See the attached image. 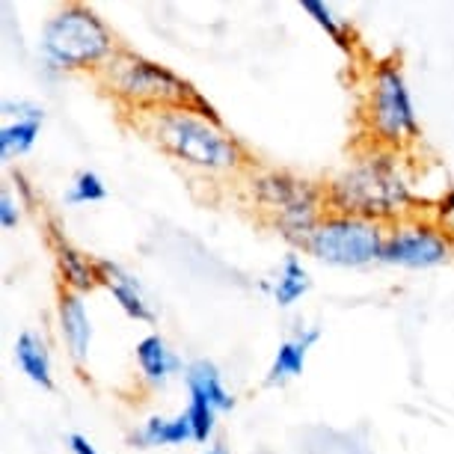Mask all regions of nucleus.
I'll list each match as a JSON object with an SVG mask.
<instances>
[{
  "mask_svg": "<svg viewBox=\"0 0 454 454\" xmlns=\"http://www.w3.org/2000/svg\"><path fill=\"white\" fill-rule=\"evenodd\" d=\"M42 131V119H15L0 128V155L6 160L27 155L36 145V137Z\"/></svg>",
  "mask_w": 454,
  "mask_h": 454,
  "instance_id": "a211bd4d",
  "label": "nucleus"
},
{
  "mask_svg": "<svg viewBox=\"0 0 454 454\" xmlns=\"http://www.w3.org/2000/svg\"><path fill=\"white\" fill-rule=\"evenodd\" d=\"M51 244H54L57 253V268L59 277H63L66 291H92L96 286H101L98 279V262H92L87 253H81L74 244H68L63 235H59L57 223H51Z\"/></svg>",
  "mask_w": 454,
  "mask_h": 454,
  "instance_id": "9d476101",
  "label": "nucleus"
},
{
  "mask_svg": "<svg viewBox=\"0 0 454 454\" xmlns=\"http://www.w3.org/2000/svg\"><path fill=\"white\" fill-rule=\"evenodd\" d=\"M143 128L176 160L202 173H232L244 160L241 145L223 131L220 122H211L187 107L143 114Z\"/></svg>",
  "mask_w": 454,
  "mask_h": 454,
  "instance_id": "f03ea898",
  "label": "nucleus"
},
{
  "mask_svg": "<svg viewBox=\"0 0 454 454\" xmlns=\"http://www.w3.org/2000/svg\"><path fill=\"white\" fill-rule=\"evenodd\" d=\"M19 220H21L19 202L12 200L10 191H4V193H0V226L12 229V226H19Z\"/></svg>",
  "mask_w": 454,
  "mask_h": 454,
  "instance_id": "4be33fe9",
  "label": "nucleus"
},
{
  "mask_svg": "<svg viewBox=\"0 0 454 454\" xmlns=\"http://www.w3.org/2000/svg\"><path fill=\"white\" fill-rule=\"evenodd\" d=\"M318 339H321L318 327H306V330H300L294 339L282 341V345L277 348V356H273V363H270V372H268V383H270V387H282V383H288L291 377L303 374V365H306V356H309V348Z\"/></svg>",
  "mask_w": 454,
  "mask_h": 454,
  "instance_id": "f8f14e48",
  "label": "nucleus"
},
{
  "mask_svg": "<svg viewBox=\"0 0 454 454\" xmlns=\"http://www.w3.org/2000/svg\"><path fill=\"white\" fill-rule=\"evenodd\" d=\"M193 440V425L187 413L176 416V419H164V416H152L140 431L131 434V442L140 445V449H158V445H182Z\"/></svg>",
  "mask_w": 454,
  "mask_h": 454,
  "instance_id": "2eb2a0df",
  "label": "nucleus"
},
{
  "mask_svg": "<svg viewBox=\"0 0 454 454\" xmlns=\"http://www.w3.org/2000/svg\"><path fill=\"white\" fill-rule=\"evenodd\" d=\"M42 51L51 66L81 72V68H101L119 48L114 33L96 12L72 4L48 19L42 30Z\"/></svg>",
  "mask_w": 454,
  "mask_h": 454,
  "instance_id": "39448f33",
  "label": "nucleus"
},
{
  "mask_svg": "<svg viewBox=\"0 0 454 454\" xmlns=\"http://www.w3.org/2000/svg\"><path fill=\"white\" fill-rule=\"evenodd\" d=\"M4 114L15 116V119H45V114H42L36 105H27V101H12V98L4 101Z\"/></svg>",
  "mask_w": 454,
  "mask_h": 454,
  "instance_id": "5701e85b",
  "label": "nucleus"
},
{
  "mask_svg": "<svg viewBox=\"0 0 454 454\" xmlns=\"http://www.w3.org/2000/svg\"><path fill=\"white\" fill-rule=\"evenodd\" d=\"M98 279L101 286H105L110 294L116 297V303L122 306V312L128 315V318L134 321H143V324H152L155 321V312H152L149 300H145L140 282H137V277H131L122 264L116 262H98Z\"/></svg>",
  "mask_w": 454,
  "mask_h": 454,
  "instance_id": "1a4fd4ad",
  "label": "nucleus"
},
{
  "mask_svg": "<svg viewBox=\"0 0 454 454\" xmlns=\"http://www.w3.org/2000/svg\"><path fill=\"white\" fill-rule=\"evenodd\" d=\"M383 241H387L383 223L327 211L309 241L303 244V250L336 268H363V264L380 262Z\"/></svg>",
  "mask_w": 454,
  "mask_h": 454,
  "instance_id": "0eeeda50",
  "label": "nucleus"
},
{
  "mask_svg": "<svg viewBox=\"0 0 454 454\" xmlns=\"http://www.w3.org/2000/svg\"><path fill=\"white\" fill-rule=\"evenodd\" d=\"M137 363H140L143 380L149 387H164L176 372H182V359L169 350V345L158 333L140 339V345H137Z\"/></svg>",
  "mask_w": 454,
  "mask_h": 454,
  "instance_id": "ddd939ff",
  "label": "nucleus"
},
{
  "mask_svg": "<svg viewBox=\"0 0 454 454\" xmlns=\"http://www.w3.org/2000/svg\"><path fill=\"white\" fill-rule=\"evenodd\" d=\"M451 253H454V241L440 223L401 220L387 232L380 262L392 264V268L427 270L445 264L451 259Z\"/></svg>",
  "mask_w": 454,
  "mask_h": 454,
  "instance_id": "6e6552de",
  "label": "nucleus"
},
{
  "mask_svg": "<svg viewBox=\"0 0 454 454\" xmlns=\"http://www.w3.org/2000/svg\"><path fill=\"white\" fill-rule=\"evenodd\" d=\"M184 413L193 425V442H208V436L214 434V427H217V410L205 398L191 395V404H187Z\"/></svg>",
  "mask_w": 454,
  "mask_h": 454,
  "instance_id": "aec40b11",
  "label": "nucleus"
},
{
  "mask_svg": "<svg viewBox=\"0 0 454 454\" xmlns=\"http://www.w3.org/2000/svg\"><path fill=\"white\" fill-rule=\"evenodd\" d=\"M98 78L110 96L128 107L140 110V114H155V110L173 107L191 110L196 98H200V92L184 78H178L176 72H169L167 66L122 48L98 68Z\"/></svg>",
  "mask_w": 454,
  "mask_h": 454,
  "instance_id": "7ed1b4c3",
  "label": "nucleus"
},
{
  "mask_svg": "<svg viewBox=\"0 0 454 454\" xmlns=\"http://www.w3.org/2000/svg\"><path fill=\"white\" fill-rule=\"evenodd\" d=\"M12 178H15V184H19V193L24 196V202H33V191H30V182H27V178H24L21 173H15Z\"/></svg>",
  "mask_w": 454,
  "mask_h": 454,
  "instance_id": "a878e982",
  "label": "nucleus"
},
{
  "mask_svg": "<svg viewBox=\"0 0 454 454\" xmlns=\"http://www.w3.org/2000/svg\"><path fill=\"white\" fill-rule=\"evenodd\" d=\"M368 128H372L374 145L398 152L401 145L413 143L419 137V119L413 96L395 63H380L372 74V92H368Z\"/></svg>",
  "mask_w": 454,
  "mask_h": 454,
  "instance_id": "423d86ee",
  "label": "nucleus"
},
{
  "mask_svg": "<svg viewBox=\"0 0 454 454\" xmlns=\"http://www.w3.org/2000/svg\"><path fill=\"white\" fill-rule=\"evenodd\" d=\"M309 288H312V279H309V270L303 268V262H300L294 253L286 255V262H282V268H279V277L273 279V286H270L273 300H277L282 309H288V306H294Z\"/></svg>",
  "mask_w": 454,
  "mask_h": 454,
  "instance_id": "f3484780",
  "label": "nucleus"
},
{
  "mask_svg": "<svg viewBox=\"0 0 454 454\" xmlns=\"http://www.w3.org/2000/svg\"><path fill=\"white\" fill-rule=\"evenodd\" d=\"M300 10L309 12V15H312V21L318 24L321 30H327L330 36L336 39L341 48H348V36H345V30H341L339 19H336V15H333V10H330L327 4H321V0H300Z\"/></svg>",
  "mask_w": 454,
  "mask_h": 454,
  "instance_id": "412c9836",
  "label": "nucleus"
},
{
  "mask_svg": "<svg viewBox=\"0 0 454 454\" xmlns=\"http://www.w3.org/2000/svg\"><path fill=\"white\" fill-rule=\"evenodd\" d=\"M250 193L255 205L273 220L282 238L303 247L315 232V226L324 220L327 196L312 182L282 169H264L250 178Z\"/></svg>",
  "mask_w": 454,
  "mask_h": 454,
  "instance_id": "20e7f679",
  "label": "nucleus"
},
{
  "mask_svg": "<svg viewBox=\"0 0 454 454\" xmlns=\"http://www.w3.org/2000/svg\"><path fill=\"white\" fill-rule=\"evenodd\" d=\"M68 449H72V454H98L96 445H92L83 434H68Z\"/></svg>",
  "mask_w": 454,
  "mask_h": 454,
  "instance_id": "b1692460",
  "label": "nucleus"
},
{
  "mask_svg": "<svg viewBox=\"0 0 454 454\" xmlns=\"http://www.w3.org/2000/svg\"><path fill=\"white\" fill-rule=\"evenodd\" d=\"M324 196H327V211L374 223H401L416 205L398 155L383 145H372L365 155H359L336 182L327 184Z\"/></svg>",
  "mask_w": 454,
  "mask_h": 454,
  "instance_id": "f257e3e1",
  "label": "nucleus"
},
{
  "mask_svg": "<svg viewBox=\"0 0 454 454\" xmlns=\"http://www.w3.org/2000/svg\"><path fill=\"white\" fill-rule=\"evenodd\" d=\"M205 454H229V451H226V445H214V449H208Z\"/></svg>",
  "mask_w": 454,
  "mask_h": 454,
  "instance_id": "bb28decb",
  "label": "nucleus"
},
{
  "mask_svg": "<svg viewBox=\"0 0 454 454\" xmlns=\"http://www.w3.org/2000/svg\"><path fill=\"white\" fill-rule=\"evenodd\" d=\"M454 217V191H445L440 196V202H436V223Z\"/></svg>",
  "mask_w": 454,
  "mask_h": 454,
  "instance_id": "393cba45",
  "label": "nucleus"
},
{
  "mask_svg": "<svg viewBox=\"0 0 454 454\" xmlns=\"http://www.w3.org/2000/svg\"><path fill=\"white\" fill-rule=\"evenodd\" d=\"M15 363H19V368L30 377L33 383H36V387H42V389L54 387L48 348L36 333H21L19 336V341H15Z\"/></svg>",
  "mask_w": 454,
  "mask_h": 454,
  "instance_id": "dca6fc26",
  "label": "nucleus"
},
{
  "mask_svg": "<svg viewBox=\"0 0 454 454\" xmlns=\"http://www.w3.org/2000/svg\"><path fill=\"white\" fill-rule=\"evenodd\" d=\"M184 380H187V392L205 398L214 410H217V413H226V410L235 407L232 392L223 387V377L217 372V365L208 363V359H200V363H193L191 368H187Z\"/></svg>",
  "mask_w": 454,
  "mask_h": 454,
  "instance_id": "4468645a",
  "label": "nucleus"
},
{
  "mask_svg": "<svg viewBox=\"0 0 454 454\" xmlns=\"http://www.w3.org/2000/svg\"><path fill=\"white\" fill-rule=\"evenodd\" d=\"M105 196H107V187L101 182V176L92 173V169H83V173L74 176V182L68 184L66 202L68 205H90V202H101Z\"/></svg>",
  "mask_w": 454,
  "mask_h": 454,
  "instance_id": "6ab92c4d",
  "label": "nucleus"
},
{
  "mask_svg": "<svg viewBox=\"0 0 454 454\" xmlns=\"http://www.w3.org/2000/svg\"><path fill=\"white\" fill-rule=\"evenodd\" d=\"M57 315H59V333H63V339H66L68 354H72L74 363H83L90 354V341H92V324L87 315V303H83V294L63 288Z\"/></svg>",
  "mask_w": 454,
  "mask_h": 454,
  "instance_id": "9b49d317",
  "label": "nucleus"
}]
</instances>
